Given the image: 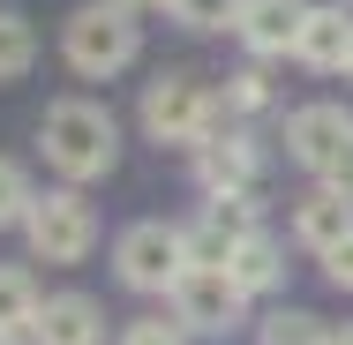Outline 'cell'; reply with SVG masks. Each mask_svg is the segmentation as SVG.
Masks as SVG:
<instances>
[{
	"label": "cell",
	"instance_id": "6da1fadb",
	"mask_svg": "<svg viewBox=\"0 0 353 345\" xmlns=\"http://www.w3.org/2000/svg\"><path fill=\"white\" fill-rule=\"evenodd\" d=\"M38 150H46V165L83 188V180H105L113 173V158H121V128H113V113L105 105H90V98H61L53 113H46V128H38Z\"/></svg>",
	"mask_w": 353,
	"mask_h": 345
},
{
	"label": "cell",
	"instance_id": "7a4b0ae2",
	"mask_svg": "<svg viewBox=\"0 0 353 345\" xmlns=\"http://www.w3.org/2000/svg\"><path fill=\"white\" fill-rule=\"evenodd\" d=\"M218 90L203 75H158V83H143V136L150 143H203L218 128Z\"/></svg>",
	"mask_w": 353,
	"mask_h": 345
},
{
	"label": "cell",
	"instance_id": "3957f363",
	"mask_svg": "<svg viewBox=\"0 0 353 345\" xmlns=\"http://www.w3.org/2000/svg\"><path fill=\"white\" fill-rule=\"evenodd\" d=\"M136 53H143V30L121 0H90V8L68 15V68L75 75H121V68H136Z\"/></svg>",
	"mask_w": 353,
	"mask_h": 345
},
{
	"label": "cell",
	"instance_id": "277c9868",
	"mask_svg": "<svg viewBox=\"0 0 353 345\" xmlns=\"http://www.w3.org/2000/svg\"><path fill=\"white\" fill-rule=\"evenodd\" d=\"M285 150L323 188H353V113L346 105H301L285 121Z\"/></svg>",
	"mask_w": 353,
	"mask_h": 345
},
{
	"label": "cell",
	"instance_id": "5b68a950",
	"mask_svg": "<svg viewBox=\"0 0 353 345\" xmlns=\"http://www.w3.org/2000/svg\"><path fill=\"white\" fill-rule=\"evenodd\" d=\"M113 271H121V285H136V293H173V285H181V271H188V233H181V225L143 218V225H128V233H121Z\"/></svg>",
	"mask_w": 353,
	"mask_h": 345
},
{
	"label": "cell",
	"instance_id": "8992f818",
	"mask_svg": "<svg viewBox=\"0 0 353 345\" xmlns=\"http://www.w3.org/2000/svg\"><path fill=\"white\" fill-rule=\"evenodd\" d=\"M23 233H30V255H38V263H83V255L98 248V210L83 203L75 188H53V196L30 203Z\"/></svg>",
	"mask_w": 353,
	"mask_h": 345
},
{
	"label": "cell",
	"instance_id": "52a82bcc",
	"mask_svg": "<svg viewBox=\"0 0 353 345\" xmlns=\"http://www.w3.org/2000/svg\"><path fill=\"white\" fill-rule=\"evenodd\" d=\"M165 300H173V323H181V331H203V338L233 331V323H241V308H248V293L225 278V263H188L181 285H173Z\"/></svg>",
	"mask_w": 353,
	"mask_h": 345
},
{
	"label": "cell",
	"instance_id": "ba28073f",
	"mask_svg": "<svg viewBox=\"0 0 353 345\" xmlns=\"http://www.w3.org/2000/svg\"><path fill=\"white\" fill-rule=\"evenodd\" d=\"M241 240H256V203L248 196H211L203 218L188 225V263H225Z\"/></svg>",
	"mask_w": 353,
	"mask_h": 345
},
{
	"label": "cell",
	"instance_id": "9c48e42d",
	"mask_svg": "<svg viewBox=\"0 0 353 345\" xmlns=\"http://www.w3.org/2000/svg\"><path fill=\"white\" fill-rule=\"evenodd\" d=\"M256 165H263V158H256V143L248 136H203L196 143V180H203V196H248V188H256Z\"/></svg>",
	"mask_w": 353,
	"mask_h": 345
},
{
	"label": "cell",
	"instance_id": "30bf717a",
	"mask_svg": "<svg viewBox=\"0 0 353 345\" xmlns=\"http://www.w3.org/2000/svg\"><path fill=\"white\" fill-rule=\"evenodd\" d=\"M30 345H105V315H98V300H90V293H53V300H38Z\"/></svg>",
	"mask_w": 353,
	"mask_h": 345
},
{
	"label": "cell",
	"instance_id": "8fae6325",
	"mask_svg": "<svg viewBox=\"0 0 353 345\" xmlns=\"http://www.w3.org/2000/svg\"><path fill=\"white\" fill-rule=\"evenodd\" d=\"M301 23H308V0H241V45L248 53H293V38H301Z\"/></svg>",
	"mask_w": 353,
	"mask_h": 345
},
{
	"label": "cell",
	"instance_id": "7c38bea8",
	"mask_svg": "<svg viewBox=\"0 0 353 345\" xmlns=\"http://www.w3.org/2000/svg\"><path fill=\"white\" fill-rule=\"evenodd\" d=\"M293 233H301V248L331 255V248L353 233V188H316V196H301V210H293Z\"/></svg>",
	"mask_w": 353,
	"mask_h": 345
},
{
	"label": "cell",
	"instance_id": "4fadbf2b",
	"mask_svg": "<svg viewBox=\"0 0 353 345\" xmlns=\"http://www.w3.org/2000/svg\"><path fill=\"white\" fill-rule=\"evenodd\" d=\"M353 53V15L346 8H308V23H301V38H293V61L301 68H346Z\"/></svg>",
	"mask_w": 353,
	"mask_h": 345
},
{
	"label": "cell",
	"instance_id": "5bb4252c",
	"mask_svg": "<svg viewBox=\"0 0 353 345\" xmlns=\"http://www.w3.org/2000/svg\"><path fill=\"white\" fill-rule=\"evenodd\" d=\"M225 278H233L241 293H271V285L285 278V255H279V240H263V233H256V240H241V248L225 255Z\"/></svg>",
	"mask_w": 353,
	"mask_h": 345
},
{
	"label": "cell",
	"instance_id": "9a60e30c",
	"mask_svg": "<svg viewBox=\"0 0 353 345\" xmlns=\"http://www.w3.org/2000/svg\"><path fill=\"white\" fill-rule=\"evenodd\" d=\"M30 323H38V285H30V271H0V345H23L30 338Z\"/></svg>",
	"mask_w": 353,
	"mask_h": 345
},
{
	"label": "cell",
	"instance_id": "2e32d148",
	"mask_svg": "<svg viewBox=\"0 0 353 345\" xmlns=\"http://www.w3.org/2000/svg\"><path fill=\"white\" fill-rule=\"evenodd\" d=\"M30 61H38V38H30V23L0 8V83H15Z\"/></svg>",
	"mask_w": 353,
	"mask_h": 345
},
{
	"label": "cell",
	"instance_id": "e0dca14e",
	"mask_svg": "<svg viewBox=\"0 0 353 345\" xmlns=\"http://www.w3.org/2000/svg\"><path fill=\"white\" fill-rule=\"evenodd\" d=\"M38 203V188H30V173L15 165V158H0V225H23Z\"/></svg>",
	"mask_w": 353,
	"mask_h": 345
},
{
	"label": "cell",
	"instance_id": "ac0fdd59",
	"mask_svg": "<svg viewBox=\"0 0 353 345\" xmlns=\"http://www.w3.org/2000/svg\"><path fill=\"white\" fill-rule=\"evenodd\" d=\"M263 345H331V331L316 323V315H301V308H285L263 323Z\"/></svg>",
	"mask_w": 353,
	"mask_h": 345
},
{
	"label": "cell",
	"instance_id": "d6986e66",
	"mask_svg": "<svg viewBox=\"0 0 353 345\" xmlns=\"http://www.w3.org/2000/svg\"><path fill=\"white\" fill-rule=\"evenodd\" d=\"M225 113H263L271 105V83H263V68H241V75H225V98H218Z\"/></svg>",
	"mask_w": 353,
	"mask_h": 345
},
{
	"label": "cell",
	"instance_id": "ffe728a7",
	"mask_svg": "<svg viewBox=\"0 0 353 345\" xmlns=\"http://www.w3.org/2000/svg\"><path fill=\"white\" fill-rule=\"evenodd\" d=\"M173 15L188 30H233L241 23V0H173Z\"/></svg>",
	"mask_w": 353,
	"mask_h": 345
},
{
	"label": "cell",
	"instance_id": "44dd1931",
	"mask_svg": "<svg viewBox=\"0 0 353 345\" xmlns=\"http://www.w3.org/2000/svg\"><path fill=\"white\" fill-rule=\"evenodd\" d=\"M121 345H181V323H165V315H143V323H128V338Z\"/></svg>",
	"mask_w": 353,
	"mask_h": 345
},
{
	"label": "cell",
	"instance_id": "7402d4cb",
	"mask_svg": "<svg viewBox=\"0 0 353 345\" xmlns=\"http://www.w3.org/2000/svg\"><path fill=\"white\" fill-rule=\"evenodd\" d=\"M323 278H331L339 293H353V233L339 240V248H331V255H323Z\"/></svg>",
	"mask_w": 353,
	"mask_h": 345
},
{
	"label": "cell",
	"instance_id": "603a6c76",
	"mask_svg": "<svg viewBox=\"0 0 353 345\" xmlns=\"http://www.w3.org/2000/svg\"><path fill=\"white\" fill-rule=\"evenodd\" d=\"M331 345H353V323H346V331H331Z\"/></svg>",
	"mask_w": 353,
	"mask_h": 345
},
{
	"label": "cell",
	"instance_id": "cb8c5ba5",
	"mask_svg": "<svg viewBox=\"0 0 353 345\" xmlns=\"http://www.w3.org/2000/svg\"><path fill=\"white\" fill-rule=\"evenodd\" d=\"M121 8H158V0H121ZM165 8H173V0H165Z\"/></svg>",
	"mask_w": 353,
	"mask_h": 345
},
{
	"label": "cell",
	"instance_id": "d4e9b609",
	"mask_svg": "<svg viewBox=\"0 0 353 345\" xmlns=\"http://www.w3.org/2000/svg\"><path fill=\"white\" fill-rule=\"evenodd\" d=\"M339 75H346V83H353V53H346V68H339Z\"/></svg>",
	"mask_w": 353,
	"mask_h": 345
}]
</instances>
